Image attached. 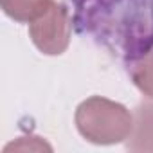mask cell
Masks as SVG:
<instances>
[{
    "label": "cell",
    "instance_id": "obj_2",
    "mask_svg": "<svg viewBox=\"0 0 153 153\" xmlns=\"http://www.w3.org/2000/svg\"><path fill=\"white\" fill-rule=\"evenodd\" d=\"M29 34L33 43L43 54H61L70 42V22L67 9L52 2L45 13L29 24Z\"/></svg>",
    "mask_w": 153,
    "mask_h": 153
},
{
    "label": "cell",
    "instance_id": "obj_6",
    "mask_svg": "<svg viewBox=\"0 0 153 153\" xmlns=\"http://www.w3.org/2000/svg\"><path fill=\"white\" fill-rule=\"evenodd\" d=\"M11 149H31V151H38V149H51V146L47 142L40 140L38 137H20L16 142L7 144L4 151H11Z\"/></svg>",
    "mask_w": 153,
    "mask_h": 153
},
{
    "label": "cell",
    "instance_id": "obj_4",
    "mask_svg": "<svg viewBox=\"0 0 153 153\" xmlns=\"http://www.w3.org/2000/svg\"><path fill=\"white\" fill-rule=\"evenodd\" d=\"M52 2L54 0H2V9L16 22L31 24L42 13H45Z\"/></svg>",
    "mask_w": 153,
    "mask_h": 153
},
{
    "label": "cell",
    "instance_id": "obj_3",
    "mask_svg": "<svg viewBox=\"0 0 153 153\" xmlns=\"http://www.w3.org/2000/svg\"><path fill=\"white\" fill-rule=\"evenodd\" d=\"M128 149L153 151V103L137 106L133 114V128L128 137Z\"/></svg>",
    "mask_w": 153,
    "mask_h": 153
},
{
    "label": "cell",
    "instance_id": "obj_1",
    "mask_svg": "<svg viewBox=\"0 0 153 153\" xmlns=\"http://www.w3.org/2000/svg\"><path fill=\"white\" fill-rule=\"evenodd\" d=\"M79 133L96 144H115L130 137L133 115L119 103L101 96L85 99L76 110Z\"/></svg>",
    "mask_w": 153,
    "mask_h": 153
},
{
    "label": "cell",
    "instance_id": "obj_5",
    "mask_svg": "<svg viewBox=\"0 0 153 153\" xmlns=\"http://www.w3.org/2000/svg\"><path fill=\"white\" fill-rule=\"evenodd\" d=\"M130 76H131L135 87L144 96L153 99V51L146 52L142 58H139L131 65Z\"/></svg>",
    "mask_w": 153,
    "mask_h": 153
}]
</instances>
